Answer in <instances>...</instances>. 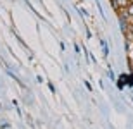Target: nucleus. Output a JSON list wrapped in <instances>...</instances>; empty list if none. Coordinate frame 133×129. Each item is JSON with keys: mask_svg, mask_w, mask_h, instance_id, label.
<instances>
[{"mask_svg": "<svg viewBox=\"0 0 133 129\" xmlns=\"http://www.w3.org/2000/svg\"><path fill=\"white\" fill-rule=\"evenodd\" d=\"M126 12H128V16H130V17L133 19V2L128 5V9H126Z\"/></svg>", "mask_w": 133, "mask_h": 129, "instance_id": "nucleus-1", "label": "nucleus"}, {"mask_svg": "<svg viewBox=\"0 0 133 129\" xmlns=\"http://www.w3.org/2000/svg\"><path fill=\"white\" fill-rule=\"evenodd\" d=\"M128 38H130V40H133V33H130V35H128Z\"/></svg>", "mask_w": 133, "mask_h": 129, "instance_id": "nucleus-2", "label": "nucleus"}]
</instances>
